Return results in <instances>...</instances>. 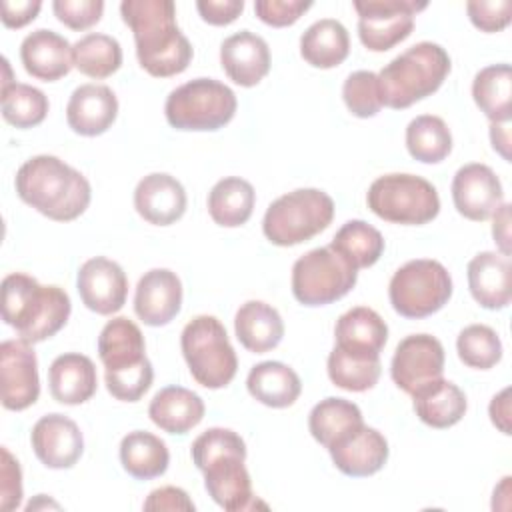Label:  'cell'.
<instances>
[{"label":"cell","mask_w":512,"mask_h":512,"mask_svg":"<svg viewBox=\"0 0 512 512\" xmlns=\"http://www.w3.org/2000/svg\"><path fill=\"white\" fill-rule=\"evenodd\" d=\"M428 2L416 0H354L360 42L372 52H386L414 30V16Z\"/></svg>","instance_id":"12"},{"label":"cell","mask_w":512,"mask_h":512,"mask_svg":"<svg viewBox=\"0 0 512 512\" xmlns=\"http://www.w3.org/2000/svg\"><path fill=\"white\" fill-rule=\"evenodd\" d=\"M220 64L234 84L250 88L270 72V48L262 36L240 30L222 42Z\"/></svg>","instance_id":"22"},{"label":"cell","mask_w":512,"mask_h":512,"mask_svg":"<svg viewBox=\"0 0 512 512\" xmlns=\"http://www.w3.org/2000/svg\"><path fill=\"white\" fill-rule=\"evenodd\" d=\"M118 116V100L104 84L78 86L66 106V122L80 136L104 134Z\"/></svg>","instance_id":"23"},{"label":"cell","mask_w":512,"mask_h":512,"mask_svg":"<svg viewBox=\"0 0 512 512\" xmlns=\"http://www.w3.org/2000/svg\"><path fill=\"white\" fill-rule=\"evenodd\" d=\"M144 510H184L194 512V502L182 488L162 486L148 494L144 500Z\"/></svg>","instance_id":"50"},{"label":"cell","mask_w":512,"mask_h":512,"mask_svg":"<svg viewBox=\"0 0 512 512\" xmlns=\"http://www.w3.org/2000/svg\"><path fill=\"white\" fill-rule=\"evenodd\" d=\"M2 116L8 124L16 128H34L44 122L48 114V98L42 90L12 82L2 88Z\"/></svg>","instance_id":"41"},{"label":"cell","mask_w":512,"mask_h":512,"mask_svg":"<svg viewBox=\"0 0 512 512\" xmlns=\"http://www.w3.org/2000/svg\"><path fill=\"white\" fill-rule=\"evenodd\" d=\"M40 396L38 360L24 340L0 344V398L6 410H26Z\"/></svg>","instance_id":"14"},{"label":"cell","mask_w":512,"mask_h":512,"mask_svg":"<svg viewBox=\"0 0 512 512\" xmlns=\"http://www.w3.org/2000/svg\"><path fill=\"white\" fill-rule=\"evenodd\" d=\"M458 358L476 370H488L502 358V342L498 334L486 324L466 326L456 340Z\"/></svg>","instance_id":"42"},{"label":"cell","mask_w":512,"mask_h":512,"mask_svg":"<svg viewBox=\"0 0 512 512\" xmlns=\"http://www.w3.org/2000/svg\"><path fill=\"white\" fill-rule=\"evenodd\" d=\"M334 338L336 346L342 350L380 356L388 340V326L376 310L356 306L338 318Z\"/></svg>","instance_id":"29"},{"label":"cell","mask_w":512,"mask_h":512,"mask_svg":"<svg viewBox=\"0 0 512 512\" xmlns=\"http://www.w3.org/2000/svg\"><path fill=\"white\" fill-rule=\"evenodd\" d=\"M334 466L352 478L376 474L388 460L386 438L366 424L340 438L328 448Z\"/></svg>","instance_id":"21"},{"label":"cell","mask_w":512,"mask_h":512,"mask_svg":"<svg viewBox=\"0 0 512 512\" xmlns=\"http://www.w3.org/2000/svg\"><path fill=\"white\" fill-rule=\"evenodd\" d=\"M358 270L332 246L300 256L292 266V294L304 306H326L344 298L356 284Z\"/></svg>","instance_id":"10"},{"label":"cell","mask_w":512,"mask_h":512,"mask_svg":"<svg viewBox=\"0 0 512 512\" xmlns=\"http://www.w3.org/2000/svg\"><path fill=\"white\" fill-rule=\"evenodd\" d=\"M490 140H492V148L504 158H510V128L508 122H492L490 126Z\"/></svg>","instance_id":"54"},{"label":"cell","mask_w":512,"mask_h":512,"mask_svg":"<svg viewBox=\"0 0 512 512\" xmlns=\"http://www.w3.org/2000/svg\"><path fill=\"white\" fill-rule=\"evenodd\" d=\"M416 416L432 428H450L462 420L468 402L464 392L450 380L438 378L418 388L414 394Z\"/></svg>","instance_id":"30"},{"label":"cell","mask_w":512,"mask_h":512,"mask_svg":"<svg viewBox=\"0 0 512 512\" xmlns=\"http://www.w3.org/2000/svg\"><path fill=\"white\" fill-rule=\"evenodd\" d=\"M182 308V282L168 268L148 270L136 286L134 312L148 326H164Z\"/></svg>","instance_id":"19"},{"label":"cell","mask_w":512,"mask_h":512,"mask_svg":"<svg viewBox=\"0 0 512 512\" xmlns=\"http://www.w3.org/2000/svg\"><path fill=\"white\" fill-rule=\"evenodd\" d=\"M244 460L246 454L228 452L212 458L200 468L208 496L228 512L248 510L256 504Z\"/></svg>","instance_id":"18"},{"label":"cell","mask_w":512,"mask_h":512,"mask_svg":"<svg viewBox=\"0 0 512 512\" xmlns=\"http://www.w3.org/2000/svg\"><path fill=\"white\" fill-rule=\"evenodd\" d=\"M342 98L346 108L358 118H372L382 108V96L378 86V74L370 70L352 72L342 86Z\"/></svg>","instance_id":"43"},{"label":"cell","mask_w":512,"mask_h":512,"mask_svg":"<svg viewBox=\"0 0 512 512\" xmlns=\"http://www.w3.org/2000/svg\"><path fill=\"white\" fill-rule=\"evenodd\" d=\"M196 8L204 22L212 26L232 24L244 10L242 0H198Z\"/></svg>","instance_id":"49"},{"label":"cell","mask_w":512,"mask_h":512,"mask_svg":"<svg viewBox=\"0 0 512 512\" xmlns=\"http://www.w3.org/2000/svg\"><path fill=\"white\" fill-rule=\"evenodd\" d=\"M0 508L4 512L16 510L22 502V472L18 460L2 448V464H0Z\"/></svg>","instance_id":"48"},{"label":"cell","mask_w":512,"mask_h":512,"mask_svg":"<svg viewBox=\"0 0 512 512\" xmlns=\"http://www.w3.org/2000/svg\"><path fill=\"white\" fill-rule=\"evenodd\" d=\"M56 18L70 30H86L100 22L104 12L102 0H56L52 4Z\"/></svg>","instance_id":"45"},{"label":"cell","mask_w":512,"mask_h":512,"mask_svg":"<svg viewBox=\"0 0 512 512\" xmlns=\"http://www.w3.org/2000/svg\"><path fill=\"white\" fill-rule=\"evenodd\" d=\"M406 148L414 160L424 164H438L452 150L450 128L440 116H416L406 126Z\"/></svg>","instance_id":"38"},{"label":"cell","mask_w":512,"mask_h":512,"mask_svg":"<svg viewBox=\"0 0 512 512\" xmlns=\"http://www.w3.org/2000/svg\"><path fill=\"white\" fill-rule=\"evenodd\" d=\"M488 414L492 424L502 432V434H510V388H504L502 392H498L490 406H488Z\"/></svg>","instance_id":"52"},{"label":"cell","mask_w":512,"mask_h":512,"mask_svg":"<svg viewBox=\"0 0 512 512\" xmlns=\"http://www.w3.org/2000/svg\"><path fill=\"white\" fill-rule=\"evenodd\" d=\"M442 372L444 348L438 338L430 334H410L396 346L390 374L402 392L412 396L418 388L442 378Z\"/></svg>","instance_id":"13"},{"label":"cell","mask_w":512,"mask_h":512,"mask_svg":"<svg viewBox=\"0 0 512 512\" xmlns=\"http://www.w3.org/2000/svg\"><path fill=\"white\" fill-rule=\"evenodd\" d=\"M494 224H492V236L494 242L500 248V254L510 256V206L502 204L494 214Z\"/></svg>","instance_id":"53"},{"label":"cell","mask_w":512,"mask_h":512,"mask_svg":"<svg viewBox=\"0 0 512 512\" xmlns=\"http://www.w3.org/2000/svg\"><path fill=\"white\" fill-rule=\"evenodd\" d=\"M48 386L56 402L68 406L84 404L98 388L96 366L84 354H60L48 368Z\"/></svg>","instance_id":"26"},{"label":"cell","mask_w":512,"mask_h":512,"mask_svg":"<svg viewBox=\"0 0 512 512\" xmlns=\"http://www.w3.org/2000/svg\"><path fill=\"white\" fill-rule=\"evenodd\" d=\"M450 72L448 52L434 42H418L388 62L378 74L382 106L402 110L434 94Z\"/></svg>","instance_id":"5"},{"label":"cell","mask_w":512,"mask_h":512,"mask_svg":"<svg viewBox=\"0 0 512 512\" xmlns=\"http://www.w3.org/2000/svg\"><path fill=\"white\" fill-rule=\"evenodd\" d=\"M148 416L168 434H186L202 422L204 402L184 386H166L150 400Z\"/></svg>","instance_id":"27"},{"label":"cell","mask_w":512,"mask_h":512,"mask_svg":"<svg viewBox=\"0 0 512 512\" xmlns=\"http://www.w3.org/2000/svg\"><path fill=\"white\" fill-rule=\"evenodd\" d=\"M348 52V30L334 18H322L310 24L300 38V54L314 68H334L348 58Z\"/></svg>","instance_id":"32"},{"label":"cell","mask_w":512,"mask_h":512,"mask_svg":"<svg viewBox=\"0 0 512 512\" xmlns=\"http://www.w3.org/2000/svg\"><path fill=\"white\" fill-rule=\"evenodd\" d=\"M190 452L196 468L200 470L206 462H210L216 456H222L228 452L246 454V444L240 438V434H236L230 428H208L192 442Z\"/></svg>","instance_id":"44"},{"label":"cell","mask_w":512,"mask_h":512,"mask_svg":"<svg viewBox=\"0 0 512 512\" xmlns=\"http://www.w3.org/2000/svg\"><path fill=\"white\" fill-rule=\"evenodd\" d=\"M14 186L22 202L56 222L76 220L92 198L86 176L50 154L26 160L16 172Z\"/></svg>","instance_id":"2"},{"label":"cell","mask_w":512,"mask_h":512,"mask_svg":"<svg viewBox=\"0 0 512 512\" xmlns=\"http://www.w3.org/2000/svg\"><path fill=\"white\" fill-rule=\"evenodd\" d=\"M312 8V2L304 0H256L254 12L256 16L274 28L292 26L298 22V18Z\"/></svg>","instance_id":"47"},{"label":"cell","mask_w":512,"mask_h":512,"mask_svg":"<svg viewBox=\"0 0 512 512\" xmlns=\"http://www.w3.org/2000/svg\"><path fill=\"white\" fill-rule=\"evenodd\" d=\"M134 208L148 224L170 226L186 212V190L174 176L152 172L138 182Z\"/></svg>","instance_id":"20"},{"label":"cell","mask_w":512,"mask_h":512,"mask_svg":"<svg viewBox=\"0 0 512 512\" xmlns=\"http://www.w3.org/2000/svg\"><path fill=\"white\" fill-rule=\"evenodd\" d=\"M452 200L464 218L484 222L504 204V192L490 166L472 162L454 174Z\"/></svg>","instance_id":"16"},{"label":"cell","mask_w":512,"mask_h":512,"mask_svg":"<svg viewBox=\"0 0 512 512\" xmlns=\"http://www.w3.org/2000/svg\"><path fill=\"white\" fill-rule=\"evenodd\" d=\"M238 342L254 352L264 354L276 348L284 336V322L278 310L262 300L244 302L234 316Z\"/></svg>","instance_id":"28"},{"label":"cell","mask_w":512,"mask_h":512,"mask_svg":"<svg viewBox=\"0 0 512 512\" xmlns=\"http://www.w3.org/2000/svg\"><path fill=\"white\" fill-rule=\"evenodd\" d=\"M470 22L482 32H500L512 20L510 0H470L466 4Z\"/></svg>","instance_id":"46"},{"label":"cell","mask_w":512,"mask_h":512,"mask_svg":"<svg viewBox=\"0 0 512 512\" xmlns=\"http://www.w3.org/2000/svg\"><path fill=\"white\" fill-rule=\"evenodd\" d=\"M144 350L142 330L130 318H112L102 328L98 356L106 370V388L116 400L136 402L152 386L154 370Z\"/></svg>","instance_id":"4"},{"label":"cell","mask_w":512,"mask_h":512,"mask_svg":"<svg viewBox=\"0 0 512 512\" xmlns=\"http://www.w3.org/2000/svg\"><path fill=\"white\" fill-rule=\"evenodd\" d=\"M468 288L472 298L488 310H502L512 298L510 256L480 252L468 262Z\"/></svg>","instance_id":"25"},{"label":"cell","mask_w":512,"mask_h":512,"mask_svg":"<svg viewBox=\"0 0 512 512\" xmlns=\"http://www.w3.org/2000/svg\"><path fill=\"white\" fill-rule=\"evenodd\" d=\"M472 96L480 112L490 122H510L512 70L510 64H490L482 68L472 82Z\"/></svg>","instance_id":"36"},{"label":"cell","mask_w":512,"mask_h":512,"mask_svg":"<svg viewBox=\"0 0 512 512\" xmlns=\"http://www.w3.org/2000/svg\"><path fill=\"white\" fill-rule=\"evenodd\" d=\"M0 8H2V24L6 28H22L38 16L42 2L40 0H2Z\"/></svg>","instance_id":"51"},{"label":"cell","mask_w":512,"mask_h":512,"mask_svg":"<svg viewBox=\"0 0 512 512\" xmlns=\"http://www.w3.org/2000/svg\"><path fill=\"white\" fill-rule=\"evenodd\" d=\"M122 468L136 480L162 476L170 464V452L156 434L146 430L128 432L120 442Z\"/></svg>","instance_id":"33"},{"label":"cell","mask_w":512,"mask_h":512,"mask_svg":"<svg viewBox=\"0 0 512 512\" xmlns=\"http://www.w3.org/2000/svg\"><path fill=\"white\" fill-rule=\"evenodd\" d=\"M334 218V200L318 188H298L276 198L262 220L264 236L276 246L302 244Z\"/></svg>","instance_id":"7"},{"label":"cell","mask_w":512,"mask_h":512,"mask_svg":"<svg viewBox=\"0 0 512 512\" xmlns=\"http://www.w3.org/2000/svg\"><path fill=\"white\" fill-rule=\"evenodd\" d=\"M368 208L392 224L420 226L440 212L436 188L422 176L384 174L376 178L366 194Z\"/></svg>","instance_id":"9"},{"label":"cell","mask_w":512,"mask_h":512,"mask_svg":"<svg viewBox=\"0 0 512 512\" xmlns=\"http://www.w3.org/2000/svg\"><path fill=\"white\" fill-rule=\"evenodd\" d=\"M380 372V356L348 352L338 346H334L328 356V376L332 384L348 392H366L374 388Z\"/></svg>","instance_id":"37"},{"label":"cell","mask_w":512,"mask_h":512,"mask_svg":"<svg viewBox=\"0 0 512 512\" xmlns=\"http://www.w3.org/2000/svg\"><path fill=\"white\" fill-rule=\"evenodd\" d=\"M30 442L36 458L52 470L72 468L84 450V438L74 420L64 414H46L34 426Z\"/></svg>","instance_id":"17"},{"label":"cell","mask_w":512,"mask_h":512,"mask_svg":"<svg viewBox=\"0 0 512 512\" xmlns=\"http://www.w3.org/2000/svg\"><path fill=\"white\" fill-rule=\"evenodd\" d=\"M388 296L400 316L426 318L450 300L452 278L438 260H410L394 272Z\"/></svg>","instance_id":"11"},{"label":"cell","mask_w":512,"mask_h":512,"mask_svg":"<svg viewBox=\"0 0 512 512\" xmlns=\"http://www.w3.org/2000/svg\"><path fill=\"white\" fill-rule=\"evenodd\" d=\"M70 310V298L60 286H42L22 272L2 280V318L28 344L42 342L62 330Z\"/></svg>","instance_id":"3"},{"label":"cell","mask_w":512,"mask_h":512,"mask_svg":"<svg viewBox=\"0 0 512 512\" xmlns=\"http://www.w3.org/2000/svg\"><path fill=\"white\" fill-rule=\"evenodd\" d=\"M236 106L232 88L214 78H196L168 94L164 114L176 130L212 132L234 118Z\"/></svg>","instance_id":"8"},{"label":"cell","mask_w":512,"mask_h":512,"mask_svg":"<svg viewBox=\"0 0 512 512\" xmlns=\"http://www.w3.org/2000/svg\"><path fill=\"white\" fill-rule=\"evenodd\" d=\"M74 66L96 80L112 76L122 66V48L108 34H86L72 46Z\"/></svg>","instance_id":"40"},{"label":"cell","mask_w":512,"mask_h":512,"mask_svg":"<svg viewBox=\"0 0 512 512\" xmlns=\"http://www.w3.org/2000/svg\"><path fill=\"white\" fill-rule=\"evenodd\" d=\"M364 424L360 408L344 398H324L320 400L308 416V428L316 442L330 448L346 434L354 432Z\"/></svg>","instance_id":"35"},{"label":"cell","mask_w":512,"mask_h":512,"mask_svg":"<svg viewBox=\"0 0 512 512\" xmlns=\"http://www.w3.org/2000/svg\"><path fill=\"white\" fill-rule=\"evenodd\" d=\"M246 388L250 396L264 406L288 408L298 400L302 382L288 364L266 360L252 366L246 378Z\"/></svg>","instance_id":"31"},{"label":"cell","mask_w":512,"mask_h":512,"mask_svg":"<svg viewBox=\"0 0 512 512\" xmlns=\"http://www.w3.org/2000/svg\"><path fill=\"white\" fill-rule=\"evenodd\" d=\"M180 346L188 370L200 386L218 390L234 380L238 358L224 324L216 316L200 314L192 318L182 330Z\"/></svg>","instance_id":"6"},{"label":"cell","mask_w":512,"mask_h":512,"mask_svg":"<svg viewBox=\"0 0 512 512\" xmlns=\"http://www.w3.org/2000/svg\"><path fill=\"white\" fill-rule=\"evenodd\" d=\"M122 20L134 34L140 66L156 78L184 72L192 60V44L176 24L172 0H124Z\"/></svg>","instance_id":"1"},{"label":"cell","mask_w":512,"mask_h":512,"mask_svg":"<svg viewBox=\"0 0 512 512\" xmlns=\"http://www.w3.org/2000/svg\"><path fill=\"white\" fill-rule=\"evenodd\" d=\"M20 60L32 78L44 82L64 78L74 66L70 42L54 30L46 28L34 30L22 40Z\"/></svg>","instance_id":"24"},{"label":"cell","mask_w":512,"mask_h":512,"mask_svg":"<svg viewBox=\"0 0 512 512\" xmlns=\"http://www.w3.org/2000/svg\"><path fill=\"white\" fill-rule=\"evenodd\" d=\"M330 246L340 252L356 270L376 264L384 252L382 234L364 220H348L334 234Z\"/></svg>","instance_id":"39"},{"label":"cell","mask_w":512,"mask_h":512,"mask_svg":"<svg viewBox=\"0 0 512 512\" xmlns=\"http://www.w3.org/2000/svg\"><path fill=\"white\" fill-rule=\"evenodd\" d=\"M76 288L88 310L108 316L124 306L128 296V278L118 262L96 256L80 266Z\"/></svg>","instance_id":"15"},{"label":"cell","mask_w":512,"mask_h":512,"mask_svg":"<svg viewBox=\"0 0 512 512\" xmlns=\"http://www.w3.org/2000/svg\"><path fill=\"white\" fill-rule=\"evenodd\" d=\"M254 202V186L240 176H228L212 186L208 194V212L218 226L236 228L248 222Z\"/></svg>","instance_id":"34"}]
</instances>
